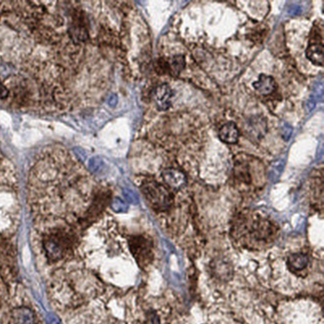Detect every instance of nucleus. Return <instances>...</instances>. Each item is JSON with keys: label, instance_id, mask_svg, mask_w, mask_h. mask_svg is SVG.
Returning a JSON list of instances; mask_svg holds the SVG:
<instances>
[{"label": "nucleus", "instance_id": "nucleus-12", "mask_svg": "<svg viewBox=\"0 0 324 324\" xmlns=\"http://www.w3.org/2000/svg\"><path fill=\"white\" fill-rule=\"evenodd\" d=\"M254 89L262 95H269L272 94L276 88L275 80L271 76L262 74L258 80L253 84Z\"/></svg>", "mask_w": 324, "mask_h": 324}, {"label": "nucleus", "instance_id": "nucleus-6", "mask_svg": "<svg viewBox=\"0 0 324 324\" xmlns=\"http://www.w3.org/2000/svg\"><path fill=\"white\" fill-rule=\"evenodd\" d=\"M110 200V194L109 192H99L94 198L92 205L88 209V213L84 218V222L88 223L94 221V219L99 216L105 207L107 206Z\"/></svg>", "mask_w": 324, "mask_h": 324}, {"label": "nucleus", "instance_id": "nucleus-4", "mask_svg": "<svg viewBox=\"0 0 324 324\" xmlns=\"http://www.w3.org/2000/svg\"><path fill=\"white\" fill-rule=\"evenodd\" d=\"M260 165H253L250 161L240 160L236 162L234 167V182L241 192H250L260 188L261 177H260Z\"/></svg>", "mask_w": 324, "mask_h": 324}, {"label": "nucleus", "instance_id": "nucleus-14", "mask_svg": "<svg viewBox=\"0 0 324 324\" xmlns=\"http://www.w3.org/2000/svg\"><path fill=\"white\" fill-rule=\"evenodd\" d=\"M265 123L262 122L260 119H251L248 123H246V131L250 136L260 138V136H263V134L265 131Z\"/></svg>", "mask_w": 324, "mask_h": 324}, {"label": "nucleus", "instance_id": "nucleus-13", "mask_svg": "<svg viewBox=\"0 0 324 324\" xmlns=\"http://www.w3.org/2000/svg\"><path fill=\"white\" fill-rule=\"evenodd\" d=\"M167 63V73L171 76H178L182 73L185 67L186 61L183 55H175L166 61Z\"/></svg>", "mask_w": 324, "mask_h": 324}, {"label": "nucleus", "instance_id": "nucleus-8", "mask_svg": "<svg viewBox=\"0 0 324 324\" xmlns=\"http://www.w3.org/2000/svg\"><path fill=\"white\" fill-rule=\"evenodd\" d=\"M173 91L168 84H160L156 87L153 94L155 103L160 110L165 111L170 107Z\"/></svg>", "mask_w": 324, "mask_h": 324}, {"label": "nucleus", "instance_id": "nucleus-5", "mask_svg": "<svg viewBox=\"0 0 324 324\" xmlns=\"http://www.w3.org/2000/svg\"><path fill=\"white\" fill-rule=\"evenodd\" d=\"M130 250L141 268H146L153 259L152 242L143 235H137L129 239Z\"/></svg>", "mask_w": 324, "mask_h": 324}, {"label": "nucleus", "instance_id": "nucleus-3", "mask_svg": "<svg viewBox=\"0 0 324 324\" xmlns=\"http://www.w3.org/2000/svg\"><path fill=\"white\" fill-rule=\"evenodd\" d=\"M141 189L147 203L156 213H165L172 207L174 196L164 185L153 180H147L142 182Z\"/></svg>", "mask_w": 324, "mask_h": 324}, {"label": "nucleus", "instance_id": "nucleus-7", "mask_svg": "<svg viewBox=\"0 0 324 324\" xmlns=\"http://www.w3.org/2000/svg\"><path fill=\"white\" fill-rule=\"evenodd\" d=\"M162 178L169 188L179 190L187 184V177L182 171L178 169H166L162 173Z\"/></svg>", "mask_w": 324, "mask_h": 324}, {"label": "nucleus", "instance_id": "nucleus-16", "mask_svg": "<svg viewBox=\"0 0 324 324\" xmlns=\"http://www.w3.org/2000/svg\"><path fill=\"white\" fill-rule=\"evenodd\" d=\"M213 268L214 274L221 279L225 278V280H227L228 278V275H232V269H231L230 267L227 263L223 262L222 260H219L218 262H217Z\"/></svg>", "mask_w": 324, "mask_h": 324}, {"label": "nucleus", "instance_id": "nucleus-10", "mask_svg": "<svg viewBox=\"0 0 324 324\" xmlns=\"http://www.w3.org/2000/svg\"><path fill=\"white\" fill-rule=\"evenodd\" d=\"M219 137L223 143L234 145L239 140V130L235 123H226L221 127L219 131Z\"/></svg>", "mask_w": 324, "mask_h": 324}, {"label": "nucleus", "instance_id": "nucleus-15", "mask_svg": "<svg viewBox=\"0 0 324 324\" xmlns=\"http://www.w3.org/2000/svg\"><path fill=\"white\" fill-rule=\"evenodd\" d=\"M13 318L16 324L34 323L33 313L26 308L16 309L13 313Z\"/></svg>", "mask_w": 324, "mask_h": 324}, {"label": "nucleus", "instance_id": "nucleus-17", "mask_svg": "<svg viewBox=\"0 0 324 324\" xmlns=\"http://www.w3.org/2000/svg\"><path fill=\"white\" fill-rule=\"evenodd\" d=\"M9 95V91L8 88L4 86L2 83L0 82V99H4L8 98Z\"/></svg>", "mask_w": 324, "mask_h": 324}, {"label": "nucleus", "instance_id": "nucleus-1", "mask_svg": "<svg viewBox=\"0 0 324 324\" xmlns=\"http://www.w3.org/2000/svg\"><path fill=\"white\" fill-rule=\"evenodd\" d=\"M235 241L245 248H264L275 241L278 227L270 219L258 213L241 214L233 227Z\"/></svg>", "mask_w": 324, "mask_h": 324}, {"label": "nucleus", "instance_id": "nucleus-18", "mask_svg": "<svg viewBox=\"0 0 324 324\" xmlns=\"http://www.w3.org/2000/svg\"><path fill=\"white\" fill-rule=\"evenodd\" d=\"M118 102H119V98H118L117 95H115V94L111 95V96L109 97V100H108V103H109V106H115Z\"/></svg>", "mask_w": 324, "mask_h": 324}, {"label": "nucleus", "instance_id": "nucleus-2", "mask_svg": "<svg viewBox=\"0 0 324 324\" xmlns=\"http://www.w3.org/2000/svg\"><path fill=\"white\" fill-rule=\"evenodd\" d=\"M75 242V236L72 231L58 228L45 235L43 247L45 256L51 261H59L68 253Z\"/></svg>", "mask_w": 324, "mask_h": 324}, {"label": "nucleus", "instance_id": "nucleus-9", "mask_svg": "<svg viewBox=\"0 0 324 324\" xmlns=\"http://www.w3.org/2000/svg\"><path fill=\"white\" fill-rule=\"evenodd\" d=\"M286 264L292 273L300 275L308 268L310 258L304 253H296L289 256Z\"/></svg>", "mask_w": 324, "mask_h": 324}, {"label": "nucleus", "instance_id": "nucleus-11", "mask_svg": "<svg viewBox=\"0 0 324 324\" xmlns=\"http://www.w3.org/2000/svg\"><path fill=\"white\" fill-rule=\"evenodd\" d=\"M306 55L313 64L322 66L323 65V42H310Z\"/></svg>", "mask_w": 324, "mask_h": 324}]
</instances>
